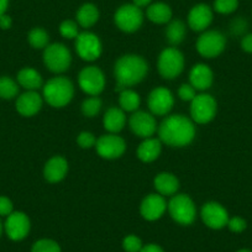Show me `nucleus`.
I'll return each mask as SVG.
<instances>
[{"label":"nucleus","instance_id":"1","mask_svg":"<svg viewBox=\"0 0 252 252\" xmlns=\"http://www.w3.org/2000/svg\"><path fill=\"white\" fill-rule=\"evenodd\" d=\"M159 139L164 144L174 147L187 146L193 141L195 135L194 125L183 115H172L161 124Z\"/></svg>","mask_w":252,"mask_h":252},{"label":"nucleus","instance_id":"2","mask_svg":"<svg viewBox=\"0 0 252 252\" xmlns=\"http://www.w3.org/2000/svg\"><path fill=\"white\" fill-rule=\"evenodd\" d=\"M147 63L140 56L127 55L121 57L115 64L116 91H125L126 87L140 83L147 73Z\"/></svg>","mask_w":252,"mask_h":252},{"label":"nucleus","instance_id":"3","mask_svg":"<svg viewBox=\"0 0 252 252\" xmlns=\"http://www.w3.org/2000/svg\"><path fill=\"white\" fill-rule=\"evenodd\" d=\"M73 93L74 88L72 82L63 77H56L43 87V96L46 101L55 108L67 105L73 98Z\"/></svg>","mask_w":252,"mask_h":252},{"label":"nucleus","instance_id":"4","mask_svg":"<svg viewBox=\"0 0 252 252\" xmlns=\"http://www.w3.org/2000/svg\"><path fill=\"white\" fill-rule=\"evenodd\" d=\"M71 60L72 57L68 48L62 43H53L47 46L43 53L46 67L55 73L67 71L71 64Z\"/></svg>","mask_w":252,"mask_h":252},{"label":"nucleus","instance_id":"5","mask_svg":"<svg viewBox=\"0 0 252 252\" xmlns=\"http://www.w3.org/2000/svg\"><path fill=\"white\" fill-rule=\"evenodd\" d=\"M168 210L173 220L182 225L192 224L195 219L194 203L188 195H176L168 203Z\"/></svg>","mask_w":252,"mask_h":252},{"label":"nucleus","instance_id":"6","mask_svg":"<svg viewBox=\"0 0 252 252\" xmlns=\"http://www.w3.org/2000/svg\"><path fill=\"white\" fill-rule=\"evenodd\" d=\"M184 57L177 48H166L158 58V71L163 78L173 79L182 73Z\"/></svg>","mask_w":252,"mask_h":252},{"label":"nucleus","instance_id":"7","mask_svg":"<svg viewBox=\"0 0 252 252\" xmlns=\"http://www.w3.org/2000/svg\"><path fill=\"white\" fill-rule=\"evenodd\" d=\"M144 15L139 6L134 4L123 5L115 14V23L125 32H134L142 25Z\"/></svg>","mask_w":252,"mask_h":252},{"label":"nucleus","instance_id":"8","mask_svg":"<svg viewBox=\"0 0 252 252\" xmlns=\"http://www.w3.org/2000/svg\"><path fill=\"white\" fill-rule=\"evenodd\" d=\"M190 114L193 120L199 124H207L217 114V101L209 94H199L195 95L190 105Z\"/></svg>","mask_w":252,"mask_h":252},{"label":"nucleus","instance_id":"9","mask_svg":"<svg viewBox=\"0 0 252 252\" xmlns=\"http://www.w3.org/2000/svg\"><path fill=\"white\" fill-rule=\"evenodd\" d=\"M225 45H226V40L221 32L208 31L198 38L197 50L204 57L213 58L219 56L224 51Z\"/></svg>","mask_w":252,"mask_h":252},{"label":"nucleus","instance_id":"10","mask_svg":"<svg viewBox=\"0 0 252 252\" xmlns=\"http://www.w3.org/2000/svg\"><path fill=\"white\" fill-rule=\"evenodd\" d=\"M79 86L86 92L87 94L91 95H98L101 93L105 86V78H104L103 72L96 67H86L83 71L79 73Z\"/></svg>","mask_w":252,"mask_h":252},{"label":"nucleus","instance_id":"11","mask_svg":"<svg viewBox=\"0 0 252 252\" xmlns=\"http://www.w3.org/2000/svg\"><path fill=\"white\" fill-rule=\"evenodd\" d=\"M76 48L84 61H95L101 55V43L98 36L92 32H82L77 36Z\"/></svg>","mask_w":252,"mask_h":252},{"label":"nucleus","instance_id":"12","mask_svg":"<svg viewBox=\"0 0 252 252\" xmlns=\"http://www.w3.org/2000/svg\"><path fill=\"white\" fill-rule=\"evenodd\" d=\"M5 231L14 241H20L28 236L30 231V220L24 213L16 212L8 215L5 222Z\"/></svg>","mask_w":252,"mask_h":252},{"label":"nucleus","instance_id":"13","mask_svg":"<svg viewBox=\"0 0 252 252\" xmlns=\"http://www.w3.org/2000/svg\"><path fill=\"white\" fill-rule=\"evenodd\" d=\"M202 218L205 225H208L212 229H221V227L226 226L230 219L226 209L219 203L215 202L207 203L203 207Z\"/></svg>","mask_w":252,"mask_h":252},{"label":"nucleus","instance_id":"14","mask_svg":"<svg viewBox=\"0 0 252 252\" xmlns=\"http://www.w3.org/2000/svg\"><path fill=\"white\" fill-rule=\"evenodd\" d=\"M126 145L116 135H104L96 141V151L104 158H118L125 152Z\"/></svg>","mask_w":252,"mask_h":252},{"label":"nucleus","instance_id":"15","mask_svg":"<svg viewBox=\"0 0 252 252\" xmlns=\"http://www.w3.org/2000/svg\"><path fill=\"white\" fill-rule=\"evenodd\" d=\"M130 127L140 137L149 139L156 132L157 125L154 116L145 111H137L130 118Z\"/></svg>","mask_w":252,"mask_h":252},{"label":"nucleus","instance_id":"16","mask_svg":"<svg viewBox=\"0 0 252 252\" xmlns=\"http://www.w3.org/2000/svg\"><path fill=\"white\" fill-rule=\"evenodd\" d=\"M173 95L166 88H156L149 96V108L155 115H166L173 106Z\"/></svg>","mask_w":252,"mask_h":252},{"label":"nucleus","instance_id":"17","mask_svg":"<svg viewBox=\"0 0 252 252\" xmlns=\"http://www.w3.org/2000/svg\"><path fill=\"white\" fill-rule=\"evenodd\" d=\"M166 200L162 195L158 194H150L144 199L141 204V215L146 220L154 221V220L159 219L166 212Z\"/></svg>","mask_w":252,"mask_h":252},{"label":"nucleus","instance_id":"18","mask_svg":"<svg viewBox=\"0 0 252 252\" xmlns=\"http://www.w3.org/2000/svg\"><path fill=\"white\" fill-rule=\"evenodd\" d=\"M213 20V11L205 4L195 5L188 15V24L194 31H203L210 25Z\"/></svg>","mask_w":252,"mask_h":252},{"label":"nucleus","instance_id":"19","mask_svg":"<svg viewBox=\"0 0 252 252\" xmlns=\"http://www.w3.org/2000/svg\"><path fill=\"white\" fill-rule=\"evenodd\" d=\"M42 106V99L40 94L35 91H30L28 93L19 96L16 101V109L24 116H32L37 113Z\"/></svg>","mask_w":252,"mask_h":252},{"label":"nucleus","instance_id":"20","mask_svg":"<svg viewBox=\"0 0 252 252\" xmlns=\"http://www.w3.org/2000/svg\"><path fill=\"white\" fill-rule=\"evenodd\" d=\"M67 171H68V163L63 157L56 156L52 157L50 161L46 163L45 171V178L47 179L51 183H56V182H60L64 178Z\"/></svg>","mask_w":252,"mask_h":252},{"label":"nucleus","instance_id":"21","mask_svg":"<svg viewBox=\"0 0 252 252\" xmlns=\"http://www.w3.org/2000/svg\"><path fill=\"white\" fill-rule=\"evenodd\" d=\"M189 78H190V84L193 88L205 91L210 88L213 83V72L207 64H197L190 71Z\"/></svg>","mask_w":252,"mask_h":252},{"label":"nucleus","instance_id":"22","mask_svg":"<svg viewBox=\"0 0 252 252\" xmlns=\"http://www.w3.org/2000/svg\"><path fill=\"white\" fill-rule=\"evenodd\" d=\"M178 179L171 173H161L155 178V188L162 195H172L178 190Z\"/></svg>","mask_w":252,"mask_h":252},{"label":"nucleus","instance_id":"23","mask_svg":"<svg viewBox=\"0 0 252 252\" xmlns=\"http://www.w3.org/2000/svg\"><path fill=\"white\" fill-rule=\"evenodd\" d=\"M161 154V142L156 139H146L137 149V156L144 162H152Z\"/></svg>","mask_w":252,"mask_h":252},{"label":"nucleus","instance_id":"24","mask_svg":"<svg viewBox=\"0 0 252 252\" xmlns=\"http://www.w3.org/2000/svg\"><path fill=\"white\" fill-rule=\"evenodd\" d=\"M125 125V114L118 108H110L104 116V127L110 132H119Z\"/></svg>","mask_w":252,"mask_h":252},{"label":"nucleus","instance_id":"25","mask_svg":"<svg viewBox=\"0 0 252 252\" xmlns=\"http://www.w3.org/2000/svg\"><path fill=\"white\" fill-rule=\"evenodd\" d=\"M18 81L20 86L29 91H36L42 86V77L37 71L32 68L21 69L18 74Z\"/></svg>","mask_w":252,"mask_h":252},{"label":"nucleus","instance_id":"26","mask_svg":"<svg viewBox=\"0 0 252 252\" xmlns=\"http://www.w3.org/2000/svg\"><path fill=\"white\" fill-rule=\"evenodd\" d=\"M147 18L156 24H166L171 20L172 10L167 4L164 3H156L152 4L147 9Z\"/></svg>","mask_w":252,"mask_h":252},{"label":"nucleus","instance_id":"27","mask_svg":"<svg viewBox=\"0 0 252 252\" xmlns=\"http://www.w3.org/2000/svg\"><path fill=\"white\" fill-rule=\"evenodd\" d=\"M99 11L93 4H84L77 13V20L83 28H91L98 21Z\"/></svg>","mask_w":252,"mask_h":252},{"label":"nucleus","instance_id":"28","mask_svg":"<svg viewBox=\"0 0 252 252\" xmlns=\"http://www.w3.org/2000/svg\"><path fill=\"white\" fill-rule=\"evenodd\" d=\"M120 106L123 110L135 111L140 106V96L136 92L125 89L120 93Z\"/></svg>","mask_w":252,"mask_h":252},{"label":"nucleus","instance_id":"29","mask_svg":"<svg viewBox=\"0 0 252 252\" xmlns=\"http://www.w3.org/2000/svg\"><path fill=\"white\" fill-rule=\"evenodd\" d=\"M186 36V26L181 20H174L167 28V38L172 45H178Z\"/></svg>","mask_w":252,"mask_h":252},{"label":"nucleus","instance_id":"30","mask_svg":"<svg viewBox=\"0 0 252 252\" xmlns=\"http://www.w3.org/2000/svg\"><path fill=\"white\" fill-rule=\"evenodd\" d=\"M19 87L9 77H0V98L11 99L18 94Z\"/></svg>","mask_w":252,"mask_h":252},{"label":"nucleus","instance_id":"31","mask_svg":"<svg viewBox=\"0 0 252 252\" xmlns=\"http://www.w3.org/2000/svg\"><path fill=\"white\" fill-rule=\"evenodd\" d=\"M29 42L35 48H43L48 43V35L42 29H33L29 33Z\"/></svg>","mask_w":252,"mask_h":252},{"label":"nucleus","instance_id":"32","mask_svg":"<svg viewBox=\"0 0 252 252\" xmlns=\"http://www.w3.org/2000/svg\"><path fill=\"white\" fill-rule=\"evenodd\" d=\"M31 252H61V247L53 240L42 239L33 244Z\"/></svg>","mask_w":252,"mask_h":252},{"label":"nucleus","instance_id":"33","mask_svg":"<svg viewBox=\"0 0 252 252\" xmlns=\"http://www.w3.org/2000/svg\"><path fill=\"white\" fill-rule=\"evenodd\" d=\"M100 108H101L100 99L94 96V98H89L84 101L83 105H82V111H83V114L86 116L92 118V116L96 115V114L100 111Z\"/></svg>","mask_w":252,"mask_h":252},{"label":"nucleus","instance_id":"34","mask_svg":"<svg viewBox=\"0 0 252 252\" xmlns=\"http://www.w3.org/2000/svg\"><path fill=\"white\" fill-rule=\"evenodd\" d=\"M239 6V0H215L214 8L220 14H231Z\"/></svg>","mask_w":252,"mask_h":252},{"label":"nucleus","instance_id":"35","mask_svg":"<svg viewBox=\"0 0 252 252\" xmlns=\"http://www.w3.org/2000/svg\"><path fill=\"white\" fill-rule=\"evenodd\" d=\"M60 31H61V35L66 38H77V36L79 35L77 24L71 20L63 21L60 26Z\"/></svg>","mask_w":252,"mask_h":252},{"label":"nucleus","instance_id":"36","mask_svg":"<svg viewBox=\"0 0 252 252\" xmlns=\"http://www.w3.org/2000/svg\"><path fill=\"white\" fill-rule=\"evenodd\" d=\"M123 247L126 252H140L142 250V241L135 235L126 236L123 241Z\"/></svg>","mask_w":252,"mask_h":252},{"label":"nucleus","instance_id":"37","mask_svg":"<svg viewBox=\"0 0 252 252\" xmlns=\"http://www.w3.org/2000/svg\"><path fill=\"white\" fill-rule=\"evenodd\" d=\"M227 226L231 230L232 232H242L245 229H246L247 224L242 218L240 217H234L231 219H229L227 221Z\"/></svg>","mask_w":252,"mask_h":252},{"label":"nucleus","instance_id":"38","mask_svg":"<svg viewBox=\"0 0 252 252\" xmlns=\"http://www.w3.org/2000/svg\"><path fill=\"white\" fill-rule=\"evenodd\" d=\"M178 95L182 100L192 101L193 99L195 98V89L193 88L192 84H190V86H189V84H183V86L179 88Z\"/></svg>","mask_w":252,"mask_h":252},{"label":"nucleus","instance_id":"39","mask_svg":"<svg viewBox=\"0 0 252 252\" xmlns=\"http://www.w3.org/2000/svg\"><path fill=\"white\" fill-rule=\"evenodd\" d=\"M78 144L83 149H89V147L94 146L96 144V140L94 135L91 134V132H82L78 136Z\"/></svg>","mask_w":252,"mask_h":252},{"label":"nucleus","instance_id":"40","mask_svg":"<svg viewBox=\"0 0 252 252\" xmlns=\"http://www.w3.org/2000/svg\"><path fill=\"white\" fill-rule=\"evenodd\" d=\"M13 213V203L6 197H0V215H10Z\"/></svg>","mask_w":252,"mask_h":252},{"label":"nucleus","instance_id":"41","mask_svg":"<svg viewBox=\"0 0 252 252\" xmlns=\"http://www.w3.org/2000/svg\"><path fill=\"white\" fill-rule=\"evenodd\" d=\"M241 47L242 50L246 51V52L252 53V33L245 36L241 41Z\"/></svg>","mask_w":252,"mask_h":252},{"label":"nucleus","instance_id":"42","mask_svg":"<svg viewBox=\"0 0 252 252\" xmlns=\"http://www.w3.org/2000/svg\"><path fill=\"white\" fill-rule=\"evenodd\" d=\"M140 252H164L158 245H155V244H150L146 245V246L142 247V250Z\"/></svg>","mask_w":252,"mask_h":252},{"label":"nucleus","instance_id":"43","mask_svg":"<svg viewBox=\"0 0 252 252\" xmlns=\"http://www.w3.org/2000/svg\"><path fill=\"white\" fill-rule=\"evenodd\" d=\"M11 26V19L8 15H1L0 16V28L1 29H9Z\"/></svg>","mask_w":252,"mask_h":252},{"label":"nucleus","instance_id":"44","mask_svg":"<svg viewBox=\"0 0 252 252\" xmlns=\"http://www.w3.org/2000/svg\"><path fill=\"white\" fill-rule=\"evenodd\" d=\"M8 4H9V0H0V16L4 15L8 9Z\"/></svg>","mask_w":252,"mask_h":252},{"label":"nucleus","instance_id":"45","mask_svg":"<svg viewBox=\"0 0 252 252\" xmlns=\"http://www.w3.org/2000/svg\"><path fill=\"white\" fill-rule=\"evenodd\" d=\"M134 1V5L139 6V8H142V6H146L151 3V0H132Z\"/></svg>","mask_w":252,"mask_h":252},{"label":"nucleus","instance_id":"46","mask_svg":"<svg viewBox=\"0 0 252 252\" xmlns=\"http://www.w3.org/2000/svg\"><path fill=\"white\" fill-rule=\"evenodd\" d=\"M237 252H252V251H250V250L244 249V250H240V251H237Z\"/></svg>","mask_w":252,"mask_h":252},{"label":"nucleus","instance_id":"47","mask_svg":"<svg viewBox=\"0 0 252 252\" xmlns=\"http://www.w3.org/2000/svg\"><path fill=\"white\" fill-rule=\"evenodd\" d=\"M0 235H1V222H0Z\"/></svg>","mask_w":252,"mask_h":252}]
</instances>
